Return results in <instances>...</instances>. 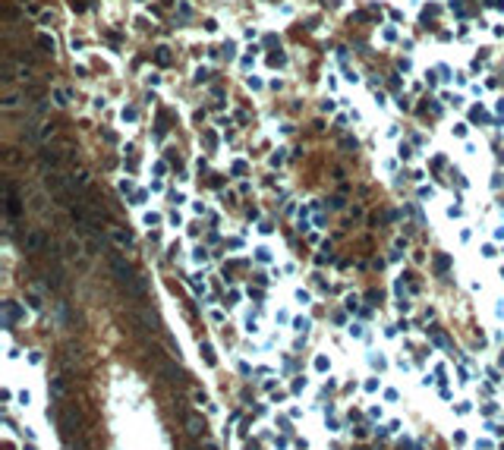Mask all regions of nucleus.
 Listing matches in <instances>:
<instances>
[{
	"label": "nucleus",
	"mask_w": 504,
	"mask_h": 450,
	"mask_svg": "<svg viewBox=\"0 0 504 450\" xmlns=\"http://www.w3.org/2000/svg\"><path fill=\"white\" fill-rule=\"evenodd\" d=\"M126 318H129V324H132V328L139 330V334H148V330H151V334H155V330L161 328L151 309H132V312L126 315Z\"/></svg>",
	"instance_id": "7ed1b4c3"
},
{
	"label": "nucleus",
	"mask_w": 504,
	"mask_h": 450,
	"mask_svg": "<svg viewBox=\"0 0 504 450\" xmlns=\"http://www.w3.org/2000/svg\"><path fill=\"white\" fill-rule=\"evenodd\" d=\"M38 164H41L44 170L60 167V151H57V148H41V155H38Z\"/></svg>",
	"instance_id": "0eeeda50"
},
{
	"label": "nucleus",
	"mask_w": 504,
	"mask_h": 450,
	"mask_svg": "<svg viewBox=\"0 0 504 450\" xmlns=\"http://www.w3.org/2000/svg\"><path fill=\"white\" fill-rule=\"evenodd\" d=\"M38 48H41L44 54H54V51H57V41H54L51 35H38Z\"/></svg>",
	"instance_id": "9b49d317"
},
{
	"label": "nucleus",
	"mask_w": 504,
	"mask_h": 450,
	"mask_svg": "<svg viewBox=\"0 0 504 450\" xmlns=\"http://www.w3.org/2000/svg\"><path fill=\"white\" fill-rule=\"evenodd\" d=\"M183 425H186V434H189L192 441L205 438V428H208V425H205V419H202L198 413H186V415H183Z\"/></svg>",
	"instance_id": "39448f33"
},
{
	"label": "nucleus",
	"mask_w": 504,
	"mask_h": 450,
	"mask_svg": "<svg viewBox=\"0 0 504 450\" xmlns=\"http://www.w3.org/2000/svg\"><path fill=\"white\" fill-rule=\"evenodd\" d=\"M41 246H44V236L38 233V230H32V233L25 236V252L35 255V252H41Z\"/></svg>",
	"instance_id": "6e6552de"
},
{
	"label": "nucleus",
	"mask_w": 504,
	"mask_h": 450,
	"mask_svg": "<svg viewBox=\"0 0 504 450\" xmlns=\"http://www.w3.org/2000/svg\"><path fill=\"white\" fill-rule=\"evenodd\" d=\"M155 368L161 375V381H167V384H186V372L180 365H174V362H158Z\"/></svg>",
	"instance_id": "20e7f679"
},
{
	"label": "nucleus",
	"mask_w": 504,
	"mask_h": 450,
	"mask_svg": "<svg viewBox=\"0 0 504 450\" xmlns=\"http://www.w3.org/2000/svg\"><path fill=\"white\" fill-rule=\"evenodd\" d=\"M70 186H72V192H76V189H89V186H91L89 173H85V170H79V173H72V176H70Z\"/></svg>",
	"instance_id": "1a4fd4ad"
},
{
	"label": "nucleus",
	"mask_w": 504,
	"mask_h": 450,
	"mask_svg": "<svg viewBox=\"0 0 504 450\" xmlns=\"http://www.w3.org/2000/svg\"><path fill=\"white\" fill-rule=\"evenodd\" d=\"M108 268H110V277H114V280L123 287V293L129 296V299L142 302L145 296H148V283H145V277H139V271L132 268V264L126 261L123 255L110 252V255H108Z\"/></svg>",
	"instance_id": "f257e3e1"
},
{
	"label": "nucleus",
	"mask_w": 504,
	"mask_h": 450,
	"mask_svg": "<svg viewBox=\"0 0 504 450\" xmlns=\"http://www.w3.org/2000/svg\"><path fill=\"white\" fill-rule=\"evenodd\" d=\"M16 306H13V302H6V324H13V318H16Z\"/></svg>",
	"instance_id": "4468645a"
},
{
	"label": "nucleus",
	"mask_w": 504,
	"mask_h": 450,
	"mask_svg": "<svg viewBox=\"0 0 504 450\" xmlns=\"http://www.w3.org/2000/svg\"><path fill=\"white\" fill-rule=\"evenodd\" d=\"M3 192H6V214L10 217H19V211H22V205H19V195H16V186H13L10 180L3 183Z\"/></svg>",
	"instance_id": "423d86ee"
},
{
	"label": "nucleus",
	"mask_w": 504,
	"mask_h": 450,
	"mask_svg": "<svg viewBox=\"0 0 504 450\" xmlns=\"http://www.w3.org/2000/svg\"><path fill=\"white\" fill-rule=\"evenodd\" d=\"M360 450H362V447H360Z\"/></svg>",
	"instance_id": "2eb2a0df"
},
{
	"label": "nucleus",
	"mask_w": 504,
	"mask_h": 450,
	"mask_svg": "<svg viewBox=\"0 0 504 450\" xmlns=\"http://www.w3.org/2000/svg\"><path fill=\"white\" fill-rule=\"evenodd\" d=\"M57 425H60V438L63 444H70L72 438H82V413L76 406H63L60 413H54Z\"/></svg>",
	"instance_id": "f03ea898"
},
{
	"label": "nucleus",
	"mask_w": 504,
	"mask_h": 450,
	"mask_svg": "<svg viewBox=\"0 0 504 450\" xmlns=\"http://www.w3.org/2000/svg\"><path fill=\"white\" fill-rule=\"evenodd\" d=\"M0 107H3V110H13V107H19V98H16V95H6L3 101H0Z\"/></svg>",
	"instance_id": "ddd939ff"
},
{
	"label": "nucleus",
	"mask_w": 504,
	"mask_h": 450,
	"mask_svg": "<svg viewBox=\"0 0 504 450\" xmlns=\"http://www.w3.org/2000/svg\"><path fill=\"white\" fill-rule=\"evenodd\" d=\"M51 397H54L57 403L66 397V384H63V378H51Z\"/></svg>",
	"instance_id": "9d476101"
},
{
	"label": "nucleus",
	"mask_w": 504,
	"mask_h": 450,
	"mask_svg": "<svg viewBox=\"0 0 504 450\" xmlns=\"http://www.w3.org/2000/svg\"><path fill=\"white\" fill-rule=\"evenodd\" d=\"M114 240H117V246H123V249H129V246H132V236H129V233H123V230H117Z\"/></svg>",
	"instance_id": "f8f14e48"
}]
</instances>
